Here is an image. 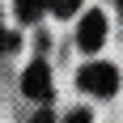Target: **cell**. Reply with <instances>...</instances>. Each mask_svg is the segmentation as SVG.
<instances>
[{"label":"cell","mask_w":123,"mask_h":123,"mask_svg":"<svg viewBox=\"0 0 123 123\" xmlns=\"http://www.w3.org/2000/svg\"><path fill=\"white\" fill-rule=\"evenodd\" d=\"M76 81H81L89 93H98V98H111L115 89H119V68H115V64H85Z\"/></svg>","instance_id":"cell-1"},{"label":"cell","mask_w":123,"mask_h":123,"mask_svg":"<svg viewBox=\"0 0 123 123\" xmlns=\"http://www.w3.org/2000/svg\"><path fill=\"white\" fill-rule=\"evenodd\" d=\"M119 13H123V0H119Z\"/></svg>","instance_id":"cell-9"},{"label":"cell","mask_w":123,"mask_h":123,"mask_svg":"<svg viewBox=\"0 0 123 123\" xmlns=\"http://www.w3.org/2000/svg\"><path fill=\"white\" fill-rule=\"evenodd\" d=\"M43 9H47V0H17V17L21 21H38Z\"/></svg>","instance_id":"cell-4"},{"label":"cell","mask_w":123,"mask_h":123,"mask_svg":"<svg viewBox=\"0 0 123 123\" xmlns=\"http://www.w3.org/2000/svg\"><path fill=\"white\" fill-rule=\"evenodd\" d=\"M76 43H81V51H98L106 43V17L102 13H85L81 25H76Z\"/></svg>","instance_id":"cell-3"},{"label":"cell","mask_w":123,"mask_h":123,"mask_svg":"<svg viewBox=\"0 0 123 123\" xmlns=\"http://www.w3.org/2000/svg\"><path fill=\"white\" fill-rule=\"evenodd\" d=\"M68 123H93V119H89V111H72V115H68Z\"/></svg>","instance_id":"cell-7"},{"label":"cell","mask_w":123,"mask_h":123,"mask_svg":"<svg viewBox=\"0 0 123 123\" xmlns=\"http://www.w3.org/2000/svg\"><path fill=\"white\" fill-rule=\"evenodd\" d=\"M47 4H51L55 13H60V17H72V13L81 9V0H47Z\"/></svg>","instance_id":"cell-5"},{"label":"cell","mask_w":123,"mask_h":123,"mask_svg":"<svg viewBox=\"0 0 123 123\" xmlns=\"http://www.w3.org/2000/svg\"><path fill=\"white\" fill-rule=\"evenodd\" d=\"M13 43H17V38H13V34H4V25H0V55H9V51H13Z\"/></svg>","instance_id":"cell-6"},{"label":"cell","mask_w":123,"mask_h":123,"mask_svg":"<svg viewBox=\"0 0 123 123\" xmlns=\"http://www.w3.org/2000/svg\"><path fill=\"white\" fill-rule=\"evenodd\" d=\"M30 123H55V115H47V111H38V115H34Z\"/></svg>","instance_id":"cell-8"},{"label":"cell","mask_w":123,"mask_h":123,"mask_svg":"<svg viewBox=\"0 0 123 123\" xmlns=\"http://www.w3.org/2000/svg\"><path fill=\"white\" fill-rule=\"evenodd\" d=\"M21 89H25V98L47 102V98H51V68H47L43 60H34V64L21 72Z\"/></svg>","instance_id":"cell-2"}]
</instances>
